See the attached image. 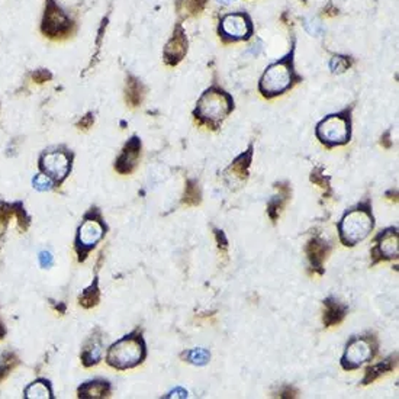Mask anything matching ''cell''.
I'll list each match as a JSON object with an SVG mask.
<instances>
[{"label":"cell","instance_id":"obj_39","mask_svg":"<svg viewBox=\"0 0 399 399\" xmlns=\"http://www.w3.org/2000/svg\"><path fill=\"white\" fill-rule=\"evenodd\" d=\"M216 2H218L219 5H224V6H228V5L234 4V2H235V0H216Z\"/></svg>","mask_w":399,"mask_h":399},{"label":"cell","instance_id":"obj_10","mask_svg":"<svg viewBox=\"0 0 399 399\" xmlns=\"http://www.w3.org/2000/svg\"><path fill=\"white\" fill-rule=\"evenodd\" d=\"M73 163V154L69 150L57 148L46 151L39 157V169L50 176L55 183H61L69 176Z\"/></svg>","mask_w":399,"mask_h":399},{"label":"cell","instance_id":"obj_35","mask_svg":"<svg viewBox=\"0 0 399 399\" xmlns=\"http://www.w3.org/2000/svg\"><path fill=\"white\" fill-rule=\"evenodd\" d=\"M215 238H216V242H218V247L223 249L225 251L228 249V240H227L224 231L215 230Z\"/></svg>","mask_w":399,"mask_h":399},{"label":"cell","instance_id":"obj_32","mask_svg":"<svg viewBox=\"0 0 399 399\" xmlns=\"http://www.w3.org/2000/svg\"><path fill=\"white\" fill-rule=\"evenodd\" d=\"M31 77L37 83H46V81H50L53 79V73L47 69H38V70L31 73Z\"/></svg>","mask_w":399,"mask_h":399},{"label":"cell","instance_id":"obj_34","mask_svg":"<svg viewBox=\"0 0 399 399\" xmlns=\"http://www.w3.org/2000/svg\"><path fill=\"white\" fill-rule=\"evenodd\" d=\"M39 263H41V266H42L44 269H50L51 266H53V263H54L51 253H48V251L39 253Z\"/></svg>","mask_w":399,"mask_h":399},{"label":"cell","instance_id":"obj_3","mask_svg":"<svg viewBox=\"0 0 399 399\" xmlns=\"http://www.w3.org/2000/svg\"><path fill=\"white\" fill-rule=\"evenodd\" d=\"M147 358V348L141 332L134 331L129 336L121 339L110 346L106 362L110 367L118 370L132 369L144 362Z\"/></svg>","mask_w":399,"mask_h":399},{"label":"cell","instance_id":"obj_23","mask_svg":"<svg viewBox=\"0 0 399 399\" xmlns=\"http://www.w3.org/2000/svg\"><path fill=\"white\" fill-rule=\"evenodd\" d=\"M100 301V291H99V283L98 279H95V282L87 287V289L83 291V294L79 298V302L83 308L89 309V308H93L99 303Z\"/></svg>","mask_w":399,"mask_h":399},{"label":"cell","instance_id":"obj_28","mask_svg":"<svg viewBox=\"0 0 399 399\" xmlns=\"http://www.w3.org/2000/svg\"><path fill=\"white\" fill-rule=\"evenodd\" d=\"M18 363V359L13 356L12 353H5L2 358H0V381H4L11 369H13Z\"/></svg>","mask_w":399,"mask_h":399},{"label":"cell","instance_id":"obj_5","mask_svg":"<svg viewBox=\"0 0 399 399\" xmlns=\"http://www.w3.org/2000/svg\"><path fill=\"white\" fill-rule=\"evenodd\" d=\"M76 30L74 19L57 4V0H46L39 25L44 37L51 41H64L73 37Z\"/></svg>","mask_w":399,"mask_h":399},{"label":"cell","instance_id":"obj_31","mask_svg":"<svg viewBox=\"0 0 399 399\" xmlns=\"http://www.w3.org/2000/svg\"><path fill=\"white\" fill-rule=\"evenodd\" d=\"M311 182L318 185L320 188L322 189H327L329 190V177H327L324 173H322V167H318L315 170H313L311 173Z\"/></svg>","mask_w":399,"mask_h":399},{"label":"cell","instance_id":"obj_9","mask_svg":"<svg viewBox=\"0 0 399 399\" xmlns=\"http://www.w3.org/2000/svg\"><path fill=\"white\" fill-rule=\"evenodd\" d=\"M378 353V343L374 337H353L341 358L344 370H354L367 363Z\"/></svg>","mask_w":399,"mask_h":399},{"label":"cell","instance_id":"obj_38","mask_svg":"<svg viewBox=\"0 0 399 399\" xmlns=\"http://www.w3.org/2000/svg\"><path fill=\"white\" fill-rule=\"evenodd\" d=\"M381 145L384 147V148H391L392 145H393V143H392V140H391V131H386L385 134L382 136V140H381Z\"/></svg>","mask_w":399,"mask_h":399},{"label":"cell","instance_id":"obj_26","mask_svg":"<svg viewBox=\"0 0 399 399\" xmlns=\"http://www.w3.org/2000/svg\"><path fill=\"white\" fill-rule=\"evenodd\" d=\"M183 358L195 366H205L211 359V353L205 348H193L183 353Z\"/></svg>","mask_w":399,"mask_h":399},{"label":"cell","instance_id":"obj_14","mask_svg":"<svg viewBox=\"0 0 399 399\" xmlns=\"http://www.w3.org/2000/svg\"><path fill=\"white\" fill-rule=\"evenodd\" d=\"M253 160V145L249 147L247 151L233 162V164L225 170V179L230 185H242L249 177V169Z\"/></svg>","mask_w":399,"mask_h":399},{"label":"cell","instance_id":"obj_29","mask_svg":"<svg viewBox=\"0 0 399 399\" xmlns=\"http://www.w3.org/2000/svg\"><path fill=\"white\" fill-rule=\"evenodd\" d=\"M54 181L51 179L50 176H47L46 173H39L37 174L34 179H32V185L35 189L41 190V192H46V190H51L54 188Z\"/></svg>","mask_w":399,"mask_h":399},{"label":"cell","instance_id":"obj_7","mask_svg":"<svg viewBox=\"0 0 399 399\" xmlns=\"http://www.w3.org/2000/svg\"><path fill=\"white\" fill-rule=\"evenodd\" d=\"M218 35L223 42L249 41L254 35L253 19L247 12L225 13L219 19Z\"/></svg>","mask_w":399,"mask_h":399},{"label":"cell","instance_id":"obj_13","mask_svg":"<svg viewBox=\"0 0 399 399\" xmlns=\"http://www.w3.org/2000/svg\"><path fill=\"white\" fill-rule=\"evenodd\" d=\"M141 156V140L134 136L122 148L119 157L115 162V170L119 174H131L138 166Z\"/></svg>","mask_w":399,"mask_h":399},{"label":"cell","instance_id":"obj_15","mask_svg":"<svg viewBox=\"0 0 399 399\" xmlns=\"http://www.w3.org/2000/svg\"><path fill=\"white\" fill-rule=\"evenodd\" d=\"M329 250H331L329 246L321 237H314V238L309 240L308 244H306L305 251H306L308 260H309V263H311L314 270L315 269L320 270V275L324 273L322 263L327 259V256L329 254Z\"/></svg>","mask_w":399,"mask_h":399},{"label":"cell","instance_id":"obj_19","mask_svg":"<svg viewBox=\"0 0 399 399\" xmlns=\"http://www.w3.org/2000/svg\"><path fill=\"white\" fill-rule=\"evenodd\" d=\"M110 395V385L107 381H91L79 388V398L84 399H99Z\"/></svg>","mask_w":399,"mask_h":399},{"label":"cell","instance_id":"obj_18","mask_svg":"<svg viewBox=\"0 0 399 399\" xmlns=\"http://www.w3.org/2000/svg\"><path fill=\"white\" fill-rule=\"evenodd\" d=\"M145 96V87L144 84L136 77V76H128L126 77V84H125V99L126 103H129L131 107H137L143 103V99Z\"/></svg>","mask_w":399,"mask_h":399},{"label":"cell","instance_id":"obj_21","mask_svg":"<svg viewBox=\"0 0 399 399\" xmlns=\"http://www.w3.org/2000/svg\"><path fill=\"white\" fill-rule=\"evenodd\" d=\"M395 367H396V356H391L389 359H386V360H384V362H381L378 365L367 367L365 378L362 381V385H369V384L374 382L376 379H379L382 374H386V373L392 372Z\"/></svg>","mask_w":399,"mask_h":399},{"label":"cell","instance_id":"obj_30","mask_svg":"<svg viewBox=\"0 0 399 399\" xmlns=\"http://www.w3.org/2000/svg\"><path fill=\"white\" fill-rule=\"evenodd\" d=\"M303 27L308 34H311L313 37H320L324 32V27L317 18H305L303 19Z\"/></svg>","mask_w":399,"mask_h":399},{"label":"cell","instance_id":"obj_6","mask_svg":"<svg viewBox=\"0 0 399 399\" xmlns=\"http://www.w3.org/2000/svg\"><path fill=\"white\" fill-rule=\"evenodd\" d=\"M315 136L327 148L346 145L351 138V110L325 117L317 124Z\"/></svg>","mask_w":399,"mask_h":399},{"label":"cell","instance_id":"obj_2","mask_svg":"<svg viewBox=\"0 0 399 399\" xmlns=\"http://www.w3.org/2000/svg\"><path fill=\"white\" fill-rule=\"evenodd\" d=\"M233 110V96L227 93L224 89L212 86L199 98L196 107L193 109V117L201 125H207L211 129H218Z\"/></svg>","mask_w":399,"mask_h":399},{"label":"cell","instance_id":"obj_40","mask_svg":"<svg viewBox=\"0 0 399 399\" xmlns=\"http://www.w3.org/2000/svg\"><path fill=\"white\" fill-rule=\"evenodd\" d=\"M4 336H5V329L2 328V325H0V339H4Z\"/></svg>","mask_w":399,"mask_h":399},{"label":"cell","instance_id":"obj_8","mask_svg":"<svg viewBox=\"0 0 399 399\" xmlns=\"http://www.w3.org/2000/svg\"><path fill=\"white\" fill-rule=\"evenodd\" d=\"M106 227L102 223L99 211L95 208L86 214L83 224L79 228L76 237V251L79 254V261H84L89 251L95 249L96 244L105 237Z\"/></svg>","mask_w":399,"mask_h":399},{"label":"cell","instance_id":"obj_25","mask_svg":"<svg viewBox=\"0 0 399 399\" xmlns=\"http://www.w3.org/2000/svg\"><path fill=\"white\" fill-rule=\"evenodd\" d=\"M53 392L51 388L48 385V382L46 381H37L34 384H31L27 389H25V398H51Z\"/></svg>","mask_w":399,"mask_h":399},{"label":"cell","instance_id":"obj_16","mask_svg":"<svg viewBox=\"0 0 399 399\" xmlns=\"http://www.w3.org/2000/svg\"><path fill=\"white\" fill-rule=\"evenodd\" d=\"M324 325L325 327H336L339 325L347 315V306L334 301L332 298H328L324 301Z\"/></svg>","mask_w":399,"mask_h":399},{"label":"cell","instance_id":"obj_33","mask_svg":"<svg viewBox=\"0 0 399 399\" xmlns=\"http://www.w3.org/2000/svg\"><path fill=\"white\" fill-rule=\"evenodd\" d=\"M93 124H95V115L92 112H89L87 115L81 117V119L77 122V128L83 129V131H87Z\"/></svg>","mask_w":399,"mask_h":399},{"label":"cell","instance_id":"obj_36","mask_svg":"<svg viewBox=\"0 0 399 399\" xmlns=\"http://www.w3.org/2000/svg\"><path fill=\"white\" fill-rule=\"evenodd\" d=\"M277 393L279 395H276V396H279V398H295L298 395V391L292 386H284Z\"/></svg>","mask_w":399,"mask_h":399},{"label":"cell","instance_id":"obj_11","mask_svg":"<svg viewBox=\"0 0 399 399\" xmlns=\"http://www.w3.org/2000/svg\"><path fill=\"white\" fill-rule=\"evenodd\" d=\"M399 254V234L396 227L386 228L378 237L374 238V247L372 249L373 263L376 264L379 261H388L396 259Z\"/></svg>","mask_w":399,"mask_h":399},{"label":"cell","instance_id":"obj_20","mask_svg":"<svg viewBox=\"0 0 399 399\" xmlns=\"http://www.w3.org/2000/svg\"><path fill=\"white\" fill-rule=\"evenodd\" d=\"M102 359V341L99 337H93L81 351V362L86 367L96 366Z\"/></svg>","mask_w":399,"mask_h":399},{"label":"cell","instance_id":"obj_12","mask_svg":"<svg viewBox=\"0 0 399 399\" xmlns=\"http://www.w3.org/2000/svg\"><path fill=\"white\" fill-rule=\"evenodd\" d=\"M188 37H186V31L183 28V25L181 22H177L173 35L170 37V39L167 41L164 51H163V60L170 67H174V65L179 64L188 54Z\"/></svg>","mask_w":399,"mask_h":399},{"label":"cell","instance_id":"obj_4","mask_svg":"<svg viewBox=\"0 0 399 399\" xmlns=\"http://www.w3.org/2000/svg\"><path fill=\"white\" fill-rule=\"evenodd\" d=\"M374 228V218L369 204H360L344 214L339 224L340 241L346 247H354L360 241L366 240Z\"/></svg>","mask_w":399,"mask_h":399},{"label":"cell","instance_id":"obj_1","mask_svg":"<svg viewBox=\"0 0 399 399\" xmlns=\"http://www.w3.org/2000/svg\"><path fill=\"white\" fill-rule=\"evenodd\" d=\"M301 81L295 70V39L292 42V48L283 58L268 65V69L260 77L259 92L266 99H273L282 96L287 91Z\"/></svg>","mask_w":399,"mask_h":399},{"label":"cell","instance_id":"obj_22","mask_svg":"<svg viewBox=\"0 0 399 399\" xmlns=\"http://www.w3.org/2000/svg\"><path fill=\"white\" fill-rule=\"evenodd\" d=\"M182 202H183L186 207H197V205H201V202H202V192H201V188H199V185H197L196 181L189 179V181L186 182L185 195H183Z\"/></svg>","mask_w":399,"mask_h":399},{"label":"cell","instance_id":"obj_37","mask_svg":"<svg viewBox=\"0 0 399 399\" xmlns=\"http://www.w3.org/2000/svg\"><path fill=\"white\" fill-rule=\"evenodd\" d=\"M188 398V391H185L183 388H176L174 391H171L166 398Z\"/></svg>","mask_w":399,"mask_h":399},{"label":"cell","instance_id":"obj_17","mask_svg":"<svg viewBox=\"0 0 399 399\" xmlns=\"http://www.w3.org/2000/svg\"><path fill=\"white\" fill-rule=\"evenodd\" d=\"M276 189L279 190V196H273L268 204V214L273 223L279 219V215L284 208L287 199L291 197V186L287 183H279L276 185Z\"/></svg>","mask_w":399,"mask_h":399},{"label":"cell","instance_id":"obj_24","mask_svg":"<svg viewBox=\"0 0 399 399\" xmlns=\"http://www.w3.org/2000/svg\"><path fill=\"white\" fill-rule=\"evenodd\" d=\"M208 0H179L177 2V11L183 12L186 16H195L201 13Z\"/></svg>","mask_w":399,"mask_h":399},{"label":"cell","instance_id":"obj_27","mask_svg":"<svg viewBox=\"0 0 399 399\" xmlns=\"http://www.w3.org/2000/svg\"><path fill=\"white\" fill-rule=\"evenodd\" d=\"M351 67V58L348 55H334L329 61V69L334 74H341Z\"/></svg>","mask_w":399,"mask_h":399}]
</instances>
